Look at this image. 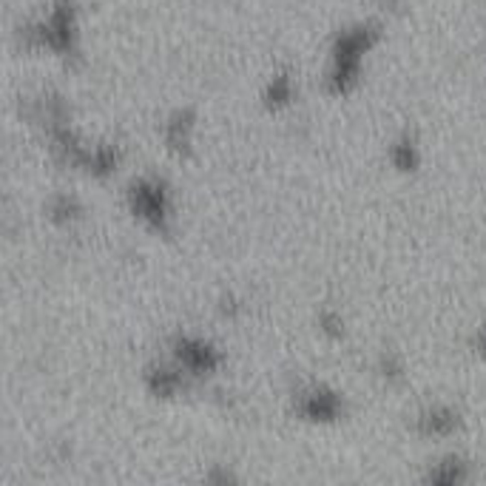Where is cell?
Segmentation results:
<instances>
[{
	"mask_svg": "<svg viewBox=\"0 0 486 486\" xmlns=\"http://www.w3.org/2000/svg\"><path fill=\"white\" fill-rule=\"evenodd\" d=\"M318 325H322V333L330 339H342L344 336V322H342V316L339 313H322V318H318Z\"/></svg>",
	"mask_w": 486,
	"mask_h": 486,
	"instance_id": "13",
	"label": "cell"
},
{
	"mask_svg": "<svg viewBox=\"0 0 486 486\" xmlns=\"http://www.w3.org/2000/svg\"><path fill=\"white\" fill-rule=\"evenodd\" d=\"M194 126H196V114L191 108L174 111L165 123V145L174 157H188L191 154V143H194Z\"/></svg>",
	"mask_w": 486,
	"mask_h": 486,
	"instance_id": "6",
	"label": "cell"
},
{
	"mask_svg": "<svg viewBox=\"0 0 486 486\" xmlns=\"http://www.w3.org/2000/svg\"><path fill=\"white\" fill-rule=\"evenodd\" d=\"M291 100H293V80H291L288 72H282V74H276L271 82H267L265 106L271 108V111H282V108L291 106Z\"/></svg>",
	"mask_w": 486,
	"mask_h": 486,
	"instance_id": "10",
	"label": "cell"
},
{
	"mask_svg": "<svg viewBox=\"0 0 486 486\" xmlns=\"http://www.w3.org/2000/svg\"><path fill=\"white\" fill-rule=\"evenodd\" d=\"M466 478H469L466 464L461 458H456V456L438 461L427 473V483H435V486H456V483H464Z\"/></svg>",
	"mask_w": 486,
	"mask_h": 486,
	"instance_id": "9",
	"label": "cell"
},
{
	"mask_svg": "<svg viewBox=\"0 0 486 486\" xmlns=\"http://www.w3.org/2000/svg\"><path fill=\"white\" fill-rule=\"evenodd\" d=\"M174 359L182 370H188L194 376H208L222 364L220 350L199 336H177L174 339Z\"/></svg>",
	"mask_w": 486,
	"mask_h": 486,
	"instance_id": "4",
	"label": "cell"
},
{
	"mask_svg": "<svg viewBox=\"0 0 486 486\" xmlns=\"http://www.w3.org/2000/svg\"><path fill=\"white\" fill-rule=\"evenodd\" d=\"M384 4H395V0H384Z\"/></svg>",
	"mask_w": 486,
	"mask_h": 486,
	"instance_id": "17",
	"label": "cell"
},
{
	"mask_svg": "<svg viewBox=\"0 0 486 486\" xmlns=\"http://www.w3.org/2000/svg\"><path fill=\"white\" fill-rule=\"evenodd\" d=\"M376 40H378V29L370 23L342 31L336 46H333V65H330V77H327L330 94L344 97L356 89L359 72H361V57L370 52Z\"/></svg>",
	"mask_w": 486,
	"mask_h": 486,
	"instance_id": "1",
	"label": "cell"
},
{
	"mask_svg": "<svg viewBox=\"0 0 486 486\" xmlns=\"http://www.w3.org/2000/svg\"><path fill=\"white\" fill-rule=\"evenodd\" d=\"M390 160H393V165H395L398 171H404V174L415 171L418 162H421V154H418L415 140H412V137H401V140L390 148Z\"/></svg>",
	"mask_w": 486,
	"mask_h": 486,
	"instance_id": "12",
	"label": "cell"
},
{
	"mask_svg": "<svg viewBox=\"0 0 486 486\" xmlns=\"http://www.w3.org/2000/svg\"><path fill=\"white\" fill-rule=\"evenodd\" d=\"M128 208L154 233L171 230V194L162 179H157V177L134 179L128 188Z\"/></svg>",
	"mask_w": 486,
	"mask_h": 486,
	"instance_id": "2",
	"label": "cell"
},
{
	"mask_svg": "<svg viewBox=\"0 0 486 486\" xmlns=\"http://www.w3.org/2000/svg\"><path fill=\"white\" fill-rule=\"evenodd\" d=\"M475 347H478V356L486 361V327L478 333V336H475Z\"/></svg>",
	"mask_w": 486,
	"mask_h": 486,
	"instance_id": "15",
	"label": "cell"
},
{
	"mask_svg": "<svg viewBox=\"0 0 486 486\" xmlns=\"http://www.w3.org/2000/svg\"><path fill=\"white\" fill-rule=\"evenodd\" d=\"M145 387L157 398H171L182 390V367L151 364L145 370Z\"/></svg>",
	"mask_w": 486,
	"mask_h": 486,
	"instance_id": "7",
	"label": "cell"
},
{
	"mask_svg": "<svg viewBox=\"0 0 486 486\" xmlns=\"http://www.w3.org/2000/svg\"><path fill=\"white\" fill-rule=\"evenodd\" d=\"M458 430V412L452 407H430L418 418V432L427 438H447Z\"/></svg>",
	"mask_w": 486,
	"mask_h": 486,
	"instance_id": "8",
	"label": "cell"
},
{
	"mask_svg": "<svg viewBox=\"0 0 486 486\" xmlns=\"http://www.w3.org/2000/svg\"><path fill=\"white\" fill-rule=\"evenodd\" d=\"M344 404H342V395L330 387H310L305 390L299 398H296V415L305 418V421H313V424H330L336 421L342 415Z\"/></svg>",
	"mask_w": 486,
	"mask_h": 486,
	"instance_id": "5",
	"label": "cell"
},
{
	"mask_svg": "<svg viewBox=\"0 0 486 486\" xmlns=\"http://www.w3.org/2000/svg\"><path fill=\"white\" fill-rule=\"evenodd\" d=\"M378 370H381V376H384V378H398L401 373H404V364H401L395 356H381Z\"/></svg>",
	"mask_w": 486,
	"mask_h": 486,
	"instance_id": "14",
	"label": "cell"
},
{
	"mask_svg": "<svg viewBox=\"0 0 486 486\" xmlns=\"http://www.w3.org/2000/svg\"><path fill=\"white\" fill-rule=\"evenodd\" d=\"M31 40L48 52L69 57L77 48V23H74V4L72 0H57V6L38 29H31Z\"/></svg>",
	"mask_w": 486,
	"mask_h": 486,
	"instance_id": "3",
	"label": "cell"
},
{
	"mask_svg": "<svg viewBox=\"0 0 486 486\" xmlns=\"http://www.w3.org/2000/svg\"><path fill=\"white\" fill-rule=\"evenodd\" d=\"M80 213H82V205L72 194H57L52 203H48V220L55 225H72L80 220Z\"/></svg>",
	"mask_w": 486,
	"mask_h": 486,
	"instance_id": "11",
	"label": "cell"
},
{
	"mask_svg": "<svg viewBox=\"0 0 486 486\" xmlns=\"http://www.w3.org/2000/svg\"><path fill=\"white\" fill-rule=\"evenodd\" d=\"M239 310V305H237V299H222V313H228V316H233V313H237Z\"/></svg>",
	"mask_w": 486,
	"mask_h": 486,
	"instance_id": "16",
	"label": "cell"
}]
</instances>
